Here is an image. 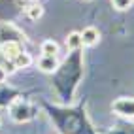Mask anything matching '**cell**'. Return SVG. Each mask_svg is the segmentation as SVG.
<instances>
[{"instance_id":"cell-1","label":"cell","mask_w":134,"mask_h":134,"mask_svg":"<svg viewBox=\"0 0 134 134\" xmlns=\"http://www.w3.org/2000/svg\"><path fill=\"white\" fill-rule=\"evenodd\" d=\"M10 117L15 121V123H26L34 117V108L32 104H29L23 98H17V100L12 102L10 106Z\"/></svg>"},{"instance_id":"cell-2","label":"cell","mask_w":134,"mask_h":134,"mask_svg":"<svg viewBox=\"0 0 134 134\" xmlns=\"http://www.w3.org/2000/svg\"><path fill=\"white\" fill-rule=\"evenodd\" d=\"M111 111L119 117L125 119H134V98L130 96H121L111 104Z\"/></svg>"},{"instance_id":"cell-3","label":"cell","mask_w":134,"mask_h":134,"mask_svg":"<svg viewBox=\"0 0 134 134\" xmlns=\"http://www.w3.org/2000/svg\"><path fill=\"white\" fill-rule=\"evenodd\" d=\"M23 38H25V34L19 29H15L13 25L0 23V43H4V42H23Z\"/></svg>"},{"instance_id":"cell-4","label":"cell","mask_w":134,"mask_h":134,"mask_svg":"<svg viewBox=\"0 0 134 134\" xmlns=\"http://www.w3.org/2000/svg\"><path fill=\"white\" fill-rule=\"evenodd\" d=\"M0 51L8 60L13 62V59L23 51V46H21V42H4V43H0Z\"/></svg>"},{"instance_id":"cell-5","label":"cell","mask_w":134,"mask_h":134,"mask_svg":"<svg viewBox=\"0 0 134 134\" xmlns=\"http://www.w3.org/2000/svg\"><path fill=\"white\" fill-rule=\"evenodd\" d=\"M38 68L42 72H47V74H53L59 70V59L57 57H51V55H42L40 60H38Z\"/></svg>"},{"instance_id":"cell-6","label":"cell","mask_w":134,"mask_h":134,"mask_svg":"<svg viewBox=\"0 0 134 134\" xmlns=\"http://www.w3.org/2000/svg\"><path fill=\"white\" fill-rule=\"evenodd\" d=\"M81 40H83V46L93 47V46L98 43V40H100V32H98V29H94V26H85L81 30Z\"/></svg>"},{"instance_id":"cell-7","label":"cell","mask_w":134,"mask_h":134,"mask_svg":"<svg viewBox=\"0 0 134 134\" xmlns=\"http://www.w3.org/2000/svg\"><path fill=\"white\" fill-rule=\"evenodd\" d=\"M81 47H83L81 32H70L66 36V49L68 51H79Z\"/></svg>"},{"instance_id":"cell-8","label":"cell","mask_w":134,"mask_h":134,"mask_svg":"<svg viewBox=\"0 0 134 134\" xmlns=\"http://www.w3.org/2000/svg\"><path fill=\"white\" fill-rule=\"evenodd\" d=\"M25 13H26V17H29L30 21H38L40 17L43 15V8L38 2H32V4H29L25 8Z\"/></svg>"},{"instance_id":"cell-9","label":"cell","mask_w":134,"mask_h":134,"mask_svg":"<svg viewBox=\"0 0 134 134\" xmlns=\"http://www.w3.org/2000/svg\"><path fill=\"white\" fill-rule=\"evenodd\" d=\"M32 64V57L29 55L26 51H21L19 55H17L15 59H13V66H15V70H23V68H29Z\"/></svg>"},{"instance_id":"cell-10","label":"cell","mask_w":134,"mask_h":134,"mask_svg":"<svg viewBox=\"0 0 134 134\" xmlns=\"http://www.w3.org/2000/svg\"><path fill=\"white\" fill-rule=\"evenodd\" d=\"M42 55L57 57V55H59V43L53 42V40H46V42L42 43Z\"/></svg>"},{"instance_id":"cell-11","label":"cell","mask_w":134,"mask_h":134,"mask_svg":"<svg viewBox=\"0 0 134 134\" xmlns=\"http://www.w3.org/2000/svg\"><path fill=\"white\" fill-rule=\"evenodd\" d=\"M110 134H134V125H117V127H113Z\"/></svg>"},{"instance_id":"cell-12","label":"cell","mask_w":134,"mask_h":134,"mask_svg":"<svg viewBox=\"0 0 134 134\" xmlns=\"http://www.w3.org/2000/svg\"><path fill=\"white\" fill-rule=\"evenodd\" d=\"M134 4V0H111V6L115 8L117 12H125Z\"/></svg>"},{"instance_id":"cell-13","label":"cell","mask_w":134,"mask_h":134,"mask_svg":"<svg viewBox=\"0 0 134 134\" xmlns=\"http://www.w3.org/2000/svg\"><path fill=\"white\" fill-rule=\"evenodd\" d=\"M0 68H4L8 74L10 72H15V66H13V62L12 60H8L4 55H2V51H0Z\"/></svg>"},{"instance_id":"cell-14","label":"cell","mask_w":134,"mask_h":134,"mask_svg":"<svg viewBox=\"0 0 134 134\" xmlns=\"http://www.w3.org/2000/svg\"><path fill=\"white\" fill-rule=\"evenodd\" d=\"M6 77H8V72H6L4 68H0V83H4V81H6Z\"/></svg>"},{"instance_id":"cell-15","label":"cell","mask_w":134,"mask_h":134,"mask_svg":"<svg viewBox=\"0 0 134 134\" xmlns=\"http://www.w3.org/2000/svg\"><path fill=\"white\" fill-rule=\"evenodd\" d=\"M25 2H29V4H32V2H40V0H25Z\"/></svg>"}]
</instances>
